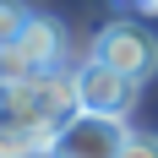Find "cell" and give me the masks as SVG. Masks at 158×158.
Returning a JSON list of instances; mask_svg holds the SVG:
<instances>
[{"label": "cell", "instance_id": "2", "mask_svg": "<svg viewBox=\"0 0 158 158\" xmlns=\"http://www.w3.org/2000/svg\"><path fill=\"white\" fill-rule=\"evenodd\" d=\"M126 142H131V126L120 120V114H93V109H82L77 120L60 131V142H55L49 158H120Z\"/></svg>", "mask_w": 158, "mask_h": 158}, {"label": "cell", "instance_id": "9", "mask_svg": "<svg viewBox=\"0 0 158 158\" xmlns=\"http://www.w3.org/2000/svg\"><path fill=\"white\" fill-rule=\"evenodd\" d=\"M131 6H147V11H158V0H131Z\"/></svg>", "mask_w": 158, "mask_h": 158}, {"label": "cell", "instance_id": "3", "mask_svg": "<svg viewBox=\"0 0 158 158\" xmlns=\"http://www.w3.org/2000/svg\"><path fill=\"white\" fill-rule=\"evenodd\" d=\"M136 93H142V82L120 77L114 65L93 60V55L77 65V98H82V109H93V114H120L126 120L136 109Z\"/></svg>", "mask_w": 158, "mask_h": 158}, {"label": "cell", "instance_id": "7", "mask_svg": "<svg viewBox=\"0 0 158 158\" xmlns=\"http://www.w3.org/2000/svg\"><path fill=\"white\" fill-rule=\"evenodd\" d=\"M27 6H22V0H0V44H16V38H22V27H27Z\"/></svg>", "mask_w": 158, "mask_h": 158}, {"label": "cell", "instance_id": "5", "mask_svg": "<svg viewBox=\"0 0 158 158\" xmlns=\"http://www.w3.org/2000/svg\"><path fill=\"white\" fill-rule=\"evenodd\" d=\"M60 131L49 126H0V158H49Z\"/></svg>", "mask_w": 158, "mask_h": 158}, {"label": "cell", "instance_id": "8", "mask_svg": "<svg viewBox=\"0 0 158 158\" xmlns=\"http://www.w3.org/2000/svg\"><path fill=\"white\" fill-rule=\"evenodd\" d=\"M120 158H158V136H142V131H131V142L120 147Z\"/></svg>", "mask_w": 158, "mask_h": 158}, {"label": "cell", "instance_id": "1", "mask_svg": "<svg viewBox=\"0 0 158 158\" xmlns=\"http://www.w3.org/2000/svg\"><path fill=\"white\" fill-rule=\"evenodd\" d=\"M93 60L114 65V71L131 77V82H147V77L158 71V33L147 27V22H136V16H114V22L98 27Z\"/></svg>", "mask_w": 158, "mask_h": 158}, {"label": "cell", "instance_id": "4", "mask_svg": "<svg viewBox=\"0 0 158 158\" xmlns=\"http://www.w3.org/2000/svg\"><path fill=\"white\" fill-rule=\"evenodd\" d=\"M16 44L33 55V65H38V71H60V65L71 60V33H65L55 16H44V11L27 16V27H22V38H16Z\"/></svg>", "mask_w": 158, "mask_h": 158}, {"label": "cell", "instance_id": "6", "mask_svg": "<svg viewBox=\"0 0 158 158\" xmlns=\"http://www.w3.org/2000/svg\"><path fill=\"white\" fill-rule=\"evenodd\" d=\"M38 77V65H33V55L22 44H0V82L6 87H22V82Z\"/></svg>", "mask_w": 158, "mask_h": 158}]
</instances>
